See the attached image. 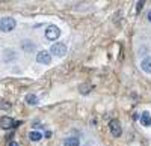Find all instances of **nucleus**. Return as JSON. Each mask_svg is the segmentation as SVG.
<instances>
[{
    "label": "nucleus",
    "instance_id": "obj_12",
    "mask_svg": "<svg viewBox=\"0 0 151 146\" xmlns=\"http://www.w3.org/2000/svg\"><path fill=\"white\" fill-rule=\"evenodd\" d=\"M26 103H27V104H30V105L38 104V98H36V95H33V93L26 95Z\"/></svg>",
    "mask_w": 151,
    "mask_h": 146
},
{
    "label": "nucleus",
    "instance_id": "obj_4",
    "mask_svg": "<svg viewBox=\"0 0 151 146\" xmlns=\"http://www.w3.org/2000/svg\"><path fill=\"white\" fill-rule=\"evenodd\" d=\"M109 130H110V134L112 136H115V137H119L122 134V130H121V124H119V120H110V124H109Z\"/></svg>",
    "mask_w": 151,
    "mask_h": 146
},
{
    "label": "nucleus",
    "instance_id": "obj_7",
    "mask_svg": "<svg viewBox=\"0 0 151 146\" xmlns=\"http://www.w3.org/2000/svg\"><path fill=\"white\" fill-rule=\"evenodd\" d=\"M141 68L144 72H148V74H151V56L145 57L142 62H141Z\"/></svg>",
    "mask_w": 151,
    "mask_h": 146
},
{
    "label": "nucleus",
    "instance_id": "obj_13",
    "mask_svg": "<svg viewBox=\"0 0 151 146\" xmlns=\"http://www.w3.org/2000/svg\"><path fill=\"white\" fill-rule=\"evenodd\" d=\"M142 6H144V2H137V8H136V9H137V12H139V11L142 9Z\"/></svg>",
    "mask_w": 151,
    "mask_h": 146
},
{
    "label": "nucleus",
    "instance_id": "obj_8",
    "mask_svg": "<svg viewBox=\"0 0 151 146\" xmlns=\"http://www.w3.org/2000/svg\"><path fill=\"white\" fill-rule=\"evenodd\" d=\"M141 124L144 127H151V115L148 112H144L141 116Z\"/></svg>",
    "mask_w": 151,
    "mask_h": 146
},
{
    "label": "nucleus",
    "instance_id": "obj_9",
    "mask_svg": "<svg viewBox=\"0 0 151 146\" xmlns=\"http://www.w3.org/2000/svg\"><path fill=\"white\" fill-rule=\"evenodd\" d=\"M79 145H80V142L77 137H68L64 142V146H79Z\"/></svg>",
    "mask_w": 151,
    "mask_h": 146
},
{
    "label": "nucleus",
    "instance_id": "obj_5",
    "mask_svg": "<svg viewBox=\"0 0 151 146\" xmlns=\"http://www.w3.org/2000/svg\"><path fill=\"white\" fill-rule=\"evenodd\" d=\"M36 62L38 63H44V65H48L50 62H52V54H50V51H40L36 54Z\"/></svg>",
    "mask_w": 151,
    "mask_h": 146
},
{
    "label": "nucleus",
    "instance_id": "obj_10",
    "mask_svg": "<svg viewBox=\"0 0 151 146\" xmlns=\"http://www.w3.org/2000/svg\"><path fill=\"white\" fill-rule=\"evenodd\" d=\"M21 47L24 48V51H33L35 50V44H32V41H23Z\"/></svg>",
    "mask_w": 151,
    "mask_h": 146
},
{
    "label": "nucleus",
    "instance_id": "obj_15",
    "mask_svg": "<svg viewBox=\"0 0 151 146\" xmlns=\"http://www.w3.org/2000/svg\"><path fill=\"white\" fill-rule=\"evenodd\" d=\"M148 20H150V21H151V11H150V12H148Z\"/></svg>",
    "mask_w": 151,
    "mask_h": 146
},
{
    "label": "nucleus",
    "instance_id": "obj_14",
    "mask_svg": "<svg viewBox=\"0 0 151 146\" xmlns=\"http://www.w3.org/2000/svg\"><path fill=\"white\" fill-rule=\"evenodd\" d=\"M9 146H18V143H17V142H11Z\"/></svg>",
    "mask_w": 151,
    "mask_h": 146
},
{
    "label": "nucleus",
    "instance_id": "obj_6",
    "mask_svg": "<svg viewBox=\"0 0 151 146\" xmlns=\"http://www.w3.org/2000/svg\"><path fill=\"white\" fill-rule=\"evenodd\" d=\"M0 127L5 128V130H9L12 127H15V122H14V119L9 118V116H3L2 119H0Z\"/></svg>",
    "mask_w": 151,
    "mask_h": 146
},
{
    "label": "nucleus",
    "instance_id": "obj_11",
    "mask_svg": "<svg viewBox=\"0 0 151 146\" xmlns=\"http://www.w3.org/2000/svg\"><path fill=\"white\" fill-rule=\"evenodd\" d=\"M29 139L32 142H40L42 139V134H41V132H38V131H32L30 134H29Z\"/></svg>",
    "mask_w": 151,
    "mask_h": 146
},
{
    "label": "nucleus",
    "instance_id": "obj_2",
    "mask_svg": "<svg viewBox=\"0 0 151 146\" xmlns=\"http://www.w3.org/2000/svg\"><path fill=\"white\" fill-rule=\"evenodd\" d=\"M50 53L58 56V57H62L67 53V45L64 42H56V44L52 45V48H50Z\"/></svg>",
    "mask_w": 151,
    "mask_h": 146
},
{
    "label": "nucleus",
    "instance_id": "obj_1",
    "mask_svg": "<svg viewBox=\"0 0 151 146\" xmlns=\"http://www.w3.org/2000/svg\"><path fill=\"white\" fill-rule=\"evenodd\" d=\"M17 26V21L11 17H6V18H0V30L2 32H11L14 30Z\"/></svg>",
    "mask_w": 151,
    "mask_h": 146
},
{
    "label": "nucleus",
    "instance_id": "obj_3",
    "mask_svg": "<svg viewBox=\"0 0 151 146\" xmlns=\"http://www.w3.org/2000/svg\"><path fill=\"white\" fill-rule=\"evenodd\" d=\"M60 36V30H59V27L58 26H48L47 27V30H45V38L48 39V41H55V39H58Z\"/></svg>",
    "mask_w": 151,
    "mask_h": 146
}]
</instances>
